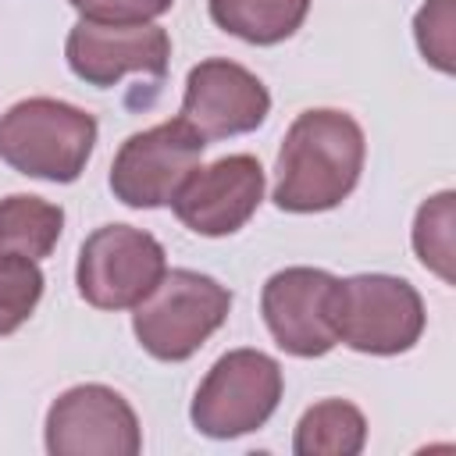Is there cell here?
Returning <instances> with one entry per match:
<instances>
[{"label":"cell","instance_id":"cell-17","mask_svg":"<svg viewBox=\"0 0 456 456\" xmlns=\"http://www.w3.org/2000/svg\"><path fill=\"white\" fill-rule=\"evenodd\" d=\"M43 296V271L36 260L0 256V335L18 331Z\"/></svg>","mask_w":456,"mask_h":456},{"label":"cell","instance_id":"cell-11","mask_svg":"<svg viewBox=\"0 0 456 456\" xmlns=\"http://www.w3.org/2000/svg\"><path fill=\"white\" fill-rule=\"evenodd\" d=\"M271 110V93L264 82L235 61L210 57L200 61L185 78L182 118L203 139H228L264 125Z\"/></svg>","mask_w":456,"mask_h":456},{"label":"cell","instance_id":"cell-1","mask_svg":"<svg viewBox=\"0 0 456 456\" xmlns=\"http://www.w3.org/2000/svg\"><path fill=\"white\" fill-rule=\"evenodd\" d=\"M367 157L363 128L353 114L317 107L303 110L278 150L274 203L292 214H317L338 207L360 182Z\"/></svg>","mask_w":456,"mask_h":456},{"label":"cell","instance_id":"cell-5","mask_svg":"<svg viewBox=\"0 0 456 456\" xmlns=\"http://www.w3.org/2000/svg\"><path fill=\"white\" fill-rule=\"evenodd\" d=\"M281 399V367L260 349L224 353L192 399V424L207 438H239L267 424Z\"/></svg>","mask_w":456,"mask_h":456},{"label":"cell","instance_id":"cell-7","mask_svg":"<svg viewBox=\"0 0 456 456\" xmlns=\"http://www.w3.org/2000/svg\"><path fill=\"white\" fill-rule=\"evenodd\" d=\"M203 146L207 139L185 118L135 132L121 142L110 164V192L135 210L164 207L200 167Z\"/></svg>","mask_w":456,"mask_h":456},{"label":"cell","instance_id":"cell-13","mask_svg":"<svg viewBox=\"0 0 456 456\" xmlns=\"http://www.w3.org/2000/svg\"><path fill=\"white\" fill-rule=\"evenodd\" d=\"M64 228V210L43 196L14 192L0 200V256L43 260L57 246Z\"/></svg>","mask_w":456,"mask_h":456},{"label":"cell","instance_id":"cell-4","mask_svg":"<svg viewBox=\"0 0 456 456\" xmlns=\"http://www.w3.org/2000/svg\"><path fill=\"white\" fill-rule=\"evenodd\" d=\"M335 338L356 353L395 356L417 346L424 331L420 292L392 274H353L331 285Z\"/></svg>","mask_w":456,"mask_h":456},{"label":"cell","instance_id":"cell-16","mask_svg":"<svg viewBox=\"0 0 456 456\" xmlns=\"http://www.w3.org/2000/svg\"><path fill=\"white\" fill-rule=\"evenodd\" d=\"M452 203L456 196L445 189L431 196L413 221V249L428 271H435L442 281H452Z\"/></svg>","mask_w":456,"mask_h":456},{"label":"cell","instance_id":"cell-10","mask_svg":"<svg viewBox=\"0 0 456 456\" xmlns=\"http://www.w3.org/2000/svg\"><path fill=\"white\" fill-rule=\"evenodd\" d=\"M71 71L96 86L107 89L128 71L164 78L167 57H171V39L160 25L153 21H135V25H110V21H78L68 32L64 43Z\"/></svg>","mask_w":456,"mask_h":456},{"label":"cell","instance_id":"cell-19","mask_svg":"<svg viewBox=\"0 0 456 456\" xmlns=\"http://www.w3.org/2000/svg\"><path fill=\"white\" fill-rule=\"evenodd\" d=\"M86 21H110V25H135L153 21L171 11L175 0H68Z\"/></svg>","mask_w":456,"mask_h":456},{"label":"cell","instance_id":"cell-8","mask_svg":"<svg viewBox=\"0 0 456 456\" xmlns=\"http://www.w3.org/2000/svg\"><path fill=\"white\" fill-rule=\"evenodd\" d=\"M53 456H135L142 449L135 410L107 385H75L46 413Z\"/></svg>","mask_w":456,"mask_h":456},{"label":"cell","instance_id":"cell-18","mask_svg":"<svg viewBox=\"0 0 456 456\" xmlns=\"http://www.w3.org/2000/svg\"><path fill=\"white\" fill-rule=\"evenodd\" d=\"M452 7H456V0H428L413 18V36H417L424 61H431L445 75H452V68H456V39H452L456 14H452Z\"/></svg>","mask_w":456,"mask_h":456},{"label":"cell","instance_id":"cell-12","mask_svg":"<svg viewBox=\"0 0 456 456\" xmlns=\"http://www.w3.org/2000/svg\"><path fill=\"white\" fill-rule=\"evenodd\" d=\"M331 285L321 267H285L267 278L260 310L274 342L292 356H324L338 346L331 328Z\"/></svg>","mask_w":456,"mask_h":456},{"label":"cell","instance_id":"cell-2","mask_svg":"<svg viewBox=\"0 0 456 456\" xmlns=\"http://www.w3.org/2000/svg\"><path fill=\"white\" fill-rule=\"evenodd\" d=\"M96 146V118L75 103L32 96L0 114V160L43 182H75Z\"/></svg>","mask_w":456,"mask_h":456},{"label":"cell","instance_id":"cell-9","mask_svg":"<svg viewBox=\"0 0 456 456\" xmlns=\"http://www.w3.org/2000/svg\"><path fill=\"white\" fill-rule=\"evenodd\" d=\"M260 200H264L260 160L249 153H232L207 167H196L175 192L171 207L189 232L217 239L239 232L256 214Z\"/></svg>","mask_w":456,"mask_h":456},{"label":"cell","instance_id":"cell-15","mask_svg":"<svg viewBox=\"0 0 456 456\" xmlns=\"http://www.w3.org/2000/svg\"><path fill=\"white\" fill-rule=\"evenodd\" d=\"M363 442H367L363 413L346 399H324L299 417L292 449L299 456H356Z\"/></svg>","mask_w":456,"mask_h":456},{"label":"cell","instance_id":"cell-14","mask_svg":"<svg viewBox=\"0 0 456 456\" xmlns=\"http://www.w3.org/2000/svg\"><path fill=\"white\" fill-rule=\"evenodd\" d=\"M310 0H210V18L224 32L271 46L289 39L306 21Z\"/></svg>","mask_w":456,"mask_h":456},{"label":"cell","instance_id":"cell-3","mask_svg":"<svg viewBox=\"0 0 456 456\" xmlns=\"http://www.w3.org/2000/svg\"><path fill=\"white\" fill-rule=\"evenodd\" d=\"M232 292L200 271H164L153 292L135 303L132 328L139 346L167 363L189 360L228 317Z\"/></svg>","mask_w":456,"mask_h":456},{"label":"cell","instance_id":"cell-6","mask_svg":"<svg viewBox=\"0 0 456 456\" xmlns=\"http://www.w3.org/2000/svg\"><path fill=\"white\" fill-rule=\"evenodd\" d=\"M167 271L164 246L132 224H103L78 249V296L96 310H128L142 303Z\"/></svg>","mask_w":456,"mask_h":456}]
</instances>
